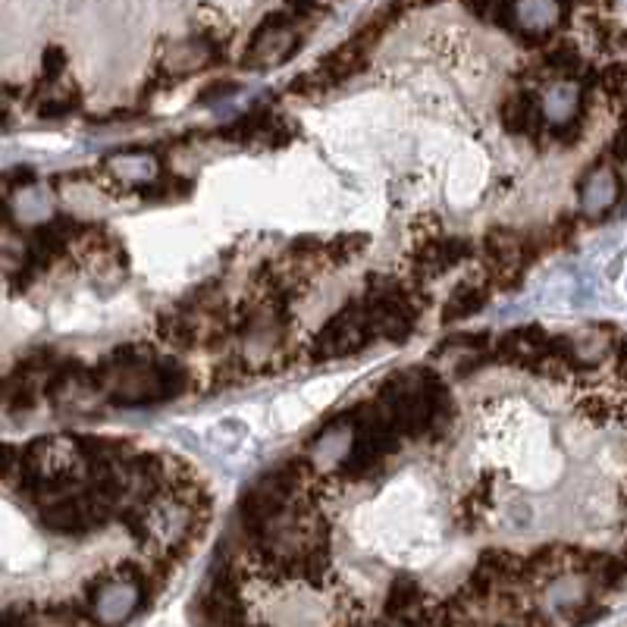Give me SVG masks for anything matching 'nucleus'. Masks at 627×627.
Masks as SVG:
<instances>
[{
  "label": "nucleus",
  "instance_id": "f257e3e1",
  "mask_svg": "<svg viewBox=\"0 0 627 627\" xmlns=\"http://www.w3.org/2000/svg\"><path fill=\"white\" fill-rule=\"evenodd\" d=\"M95 386L116 405H154L179 396L185 374L176 361L154 358V352L142 348H123L98 367Z\"/></svg>",
  "mask_w": 627,
  "mask_h": 627
},
{
  "label": "nucleus",
  "instance_id": "f03ea898",
  "mask_svg": "<svg viewBox=\"0 0 627 627\" xmlns=\"http://www.w3.org/2000/svg\"><path fill=\"white\" fill-rule=\"evenodd\" d=\"M308 26H311V16L298 13V10H283L270 16L267 22H261V29L254 32L251 44H248V57H245V66L251 69H267V66H276L283 63L295 54V48L308 35Z\"/></svg>",
  "mask_w": 627,
  "mask_h": 627
},
{
  "label": "nucleus",
  "instance_id": "7ed1b4c3",
  "mask_svg": "<svg viewBox=\"0 0 627 627\" xmlns=\"http://www.w3.org/2000/svg\"><path fill=\"white\" fill-rule=\"evenodd\" d=\"M377 336H380L377 317H374V311H370L367 301H361V305L342 308L327 327L320 330V336L311 345V355L320 361L323 358H345V355L361 352V348Z\"/></svg>",
  "mask_w": 627,
  "mask_h": 627
},
{
  "label": "nucleus",
  "instance_id": "20e7f679",
  "mask_svg": "<svg viewBox=\"0 0 627 627\" xmlns=\"http://www.w3.org/2000/svg\"><path fill=\"white\" fill-rule=\"evenodd\" d=\"M562 16L559 0H512L502 4V19L512 29H524L527 35H543L549 32Z\"/></svg>",
  "mask_w": 627,
  "mask_h": 627
},
{
  "label": "nucleus",
  "instance_id": "39448f33",
  "mask_svg": "<svg viewBox=\"0 0 627 627\" xmlns=\"http://www.w3.org/2000/svg\"><path fill=\"white\" fill-rule=\"evenodd\" d=\"M580 198H584V214L602 217V214H609L612 207L618 204L621 182H618V176L609 167H596L587 176V182L580 185Z\"/></svg>",
  "mask_w": 627,
  "mask_h": 627
},
{
  "label": "nucleus",
  "instance_id": "423d86ee",
  "mask_svg": "<svg viewBox=\"0 0 627 627\" xmlns=\"http://www.w3.org/2000/svg\"><path fill=\"white\" fill-rule=\"evenodd\" d=\"M502 123L508 132H533V129H540L543 113L533 104L530 95H512L502 104Z\"/></svg>",
  "mask_w": 627,
  "mask_h": 627
},
{
  "label": "nucleus",
  "instance_id": "0eeeda50",
  "mask_svg": "<svg viewBox=\"0 0 627 627\" xmlns=\"http://www.w3.org/2000/svg\"><path fill=\"white\" fill-rule=\"evenodd\" d=\"M386 609L396 615V621H411L414 609H424L421 587H417L414 580H408V577H399L396 584H392V590H389Z\"/></svg>",
  "mask_w": 627,
  "mask_h": 627
},
{
  "label": "nucleus",
  "instance_id": "6e6552de",
  "mask_svg": "<svg viewBox=\"0 0 627 627\" xmlns=\"http://www.w3.org/2000/svg\"><path fill=\"white\" fill-rule=\"evenodd\" d=\"M486 295H490V289H486V283H464L455 289V295L449 298V308H446V323L449 320H461V317H471L474 311H480L486 305Z\"/></svg>",
  "mask_w": 627,
  "mask_h": 627
},
{
  "label": "nucleus",
  "instance_id": "1a4fd4ad",
  "mask_svg": "<svg viewBox=\"0 0 627 627\" xmlns=\"http://www.w3.org/2000/svg\"><path fill=\"white\" fill-rule=\"evenodd\" d=\"M615 154L621 157V160H627V126L618 132V138H615Z\"/></svg>",
  "mask_w": 627,
  "mask_h": 627
},
{
  "label": "nucleus",
  "instance_id": "9d476101",
  "mask_svg": "<svg viewBox=\"0 0 627 627\" xmlns=\"http://www.w3.org/2000/svg\"><path fill=\"white\" fill-rule=\"evenodd\" d=\"M621 377H624V380H627V352H624V355H621Z\"/></svg>",
  "mask_w": 627,
  "mask_h": 627
}]
</instances>
